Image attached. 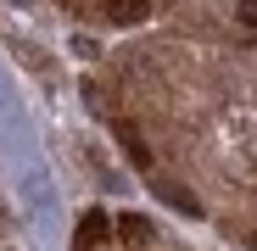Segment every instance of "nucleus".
<instances>
[{
    "instance_id": "f257e3e1",
    "label": "nucleus",
    "mask_w": 257,
    "mask_h": 251,
    "mask_svg": "<svg viewBox=\"0 0 257 251\" xmlns=\"http://www.w3.org/2000/svg\"><path fill=\"white\" fill-rule=\"evenodd\" d=\"M151 190H157V195H162L168 206H179L185 218H201V201H196V195H190L185 184H174V179H151Z\"/></svg>"
},
{
    "instance_id": "f03ea898",
    "label": "nucleus",
    "mask_w": 257,
    "mask_h": 251,
    "mask_svg": "<svg viewBox=\"0 0 257 251\" xmlns=\"http://www.w3.org/2000/svg\"><path fill=\"white\" fill-rule=\"evenodd\" d=\"M106 234H112V218H106V212H84V218H78V234H73V240H78V251H95Z\"/></svg>"
},
{
    "instance_id": "7ed1b4c3",
    "label": "nucleus",
    "mask_w": 257,
    "mask_h": 251,
    "mask_svg": "<svg viewBox=\"0 0 257 251\" xmlns=\"http://www.w3.org/2000/svg\"><path fill=\"white\" fill-rule=\"evenodd\" d=\"M112 134L123 140V151H128V156H135V167H151V151H146V140L135 134V123H123V117H117V123H112Z\"/></svg>"
},
{
    "instance_id": "20e7f679",
    "label": "nucleus",
    "mask_w": 257,
    "mask_h": 251,
    "mask_svg": "<svg viewBox=\"0 0 257 251\" xmlns=\"http://www.w3.org/2000/svg\"><path fill=\"white\" fill-rule=\"evenodd\" d=\"M151 12V0H106V17L112 23H140Z\"/></svg>"
},
{
    "instance_id": "39448f33",
    "label": "nucleus",
    "mask_w": 257,
    "mask_h": 251,
    "mask_svg": "<svg viewBox=\"0 0 257 251\" xmlns=\"http://www.w3.org/2000/svg\"><path fill=\"white\" fill-rule=\"evenodd\" d=\"M117 234H123V245H146V240H151V218H135V212H128V218H117Z\"/></svg>"
},
{
    "instance_id": "423d86ee",
    "label": "nucleus",
    "mask_w": 257,
    "mask_h": 251,
    "mask_svg": "<svg viewBox=\"0 0 257 251\" xmlns=\"http://www.w3.org/2000/svg\"><path fill=\"white\" fill-rule=\"evenodd\" d=\"M240 23H246V28H257V0H240Z\"/></svg>"
},
{
    "instance_id": "0eeeda50",
    "label": "nucleus",
    "mask_w": 257,
    "mask_h": 251,
    "mask_svg": "<svg viewBox=\"0 0 257 251\" xmlns=\"http://www.w3.org/2000/svg\"><path fill=\"white\" fill-rule=\"evenodd\" d=\"M251 245H257V234H251Z\"/></svg>"
}]
</instances>
